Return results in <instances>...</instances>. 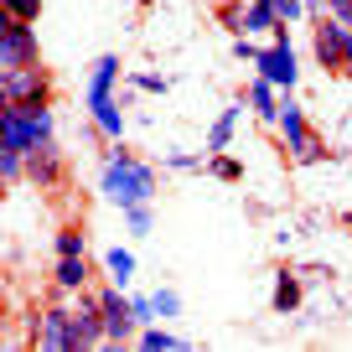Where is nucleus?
Masks as SVG:
<instances>
[{
  "instance_id": "32",
  "label": "nucleus",
  "mask_w": 352,
  "mask_h": 352,
  "mask_svg": "<svg viewBox=\"0 0 352 352\" xmlns=\"http://www.w3.org/2000/svg\"><path fill=\"white\" fill-rule=\"evenodd\" d=\"M342 223H347V228H352V212H342Z\"/></svg>"
},
{
  "instance_id": "28",
  "label": "nucleus",
  "mask_w": 352,
  "mask_h": 352,
  "mask_svg": "<svg viewBox=\"0 0 352 352\" xmlns=\"http://www.w3.org/2000/svg\"><path fill=\"white\" fill-rule=\"evenodd\" d=\"M275 11H280V21H285V26H296L311 6H306V0H275Z\"/></svg>"
},
{
  "instance_id": "7",
  "label": "nucleus",
  "mask_w": 352,
  "mask_h": 352,
  "mask_svg": "<svg viewBox=\"0 0 352 352\" xmlns=\"http://www.w3.org/2000/svg\"><path fill=\"white\" fill-rule=\"evenodd\" d=\"M311 47H316V63L327 73H352V26L342 16H316Z\"/></svg>"
},
{
  "instance_id": "22",
  "label": "nucleus",
  "mask_w": 352,
  "mask_h": 352,
  "mask_svg": "<svg viewBox=\"0 0 352 352\" xmlns=\"http://www.w3.org/2000/svg\"><path fill=\"white\" fill-rule=\"evenodd\" d=\"M208 171L218 176V182H239V176H243V166L233 161V155H223V151H218V155H208Z\"/></svg>"
},
{
  "instance_id": "14",
  "label": "nucleus",
  "mask_w": 352,
  "mask_h": 352,
  "mask_svg": "<svg viewBox=\"0 0 352 352\" xmlns=\"http://www.w3.org/2000/svg\"><path fill=\"white\" fill-rule=\"evenodd\" d=\"M280 99H285V94H280V88L270 83V78H259V73L249 78V109H254V120L275 124V114H280Z\"/></svg>"
},
{
  "instance_id": "6",
  "label": "nucleus",
  "mask_w": 352,
  "mask_h": 352,
  "mask_svg": "<svg viewBox=\"0 0 352 352\" xmlns=\"http://www.w3.org/2000/svg\"><path fill=\"white\" fill-rule=\"evenodd\" d=\"M254 73H259V78H270V83H275L280 94H296L300 57H296V47H290V26H280V32L259 47V63H254Z\"/></svg>"
},
{
  "instance_id": "15",
  "label": "nucleus",
  "mask_w": 352,
  "mask_h": 352,
  "mask_svg": "<svg viewBox=\"0 0 352 352\" xmlns=\"http://www.w3.org/2000/svg\"><path fill=\"white\" fill-rule=\"evenodd\" d=\"M280 11H275V0H249V16H243V32L249 36H275L280 32Z\"/></svg>"
},
{
  "instance_id": "23",
  "label": "nucleus",
  "mask_w": 352,
  "mask_h": 352,
  "mask_svg": "<svg viewBox=\"0 0 352 352\" xmlns=\"http://www.w3.org/2000/svg\"><path fill=\"white\" fill-rule=\"evenodd\" d=\"M243 16H249L243 0H223V6H218V21L228 26V32H243Z\"/></svg>"
},
{
  "instance_id": "33",
  "label": "nucleus",
  "mask_w": 352,
  "mask_h": 352,
  "mask_svg": "<svg viewBox=\"0 0 352 352\" xmlns=\"http://www.w3.org/2000/svg\"><path fill=\"white\" fill-rule=\"evenodd\" d=\"M347 26H352V11H347Z\"/></svg>"
},
{
  "instance_id": "1",
  "label": "nucleus",
  "mask_w": 352,
  "mask_h": 352,
  "mask_svg": "<svg viewBox=\"0 0 352 352\" xmlns=\"http://www.w3.org/2000/svg\"><path fill=\"white\" fill-rule=\"evenodd\" d=\"M99 192L114 202V208H140V202L155 197V171L140 161V155H130L120 140L104 151V166H99Z\"/></svg>"
},
{
  "instance_id": "27",
  "label": "nucleus",
  "mask_w": 352,
  "mask_h": 352,
  "mask_svg": "<svg viewBox=\"0 0 352 352\" xmlns=\"http://www.w3.org/2000/svg\"><path fill=\"white\" fill-rule=\"evenodd\" d=\"M130 88H140V94H166L171 78H161V73H130Z\"/></svg>"
},
{
  "instance_id": "16",
  "label": "nucleus",
  "mask_w": 352,
  "mask_h": 352,
  "mask_svg": "<svg viewBox=\"0 0 352 352\" xmlns=\"http://www.w3.org/2000/svg\"><path fill=\"white\" fill-rule=\"evenodd\" d=\"M135 347H145V352H176V347H187V342L176 337L171 327H155V321H151V327L135 331Z\"/></svg>"
},
{
  "instance_id": "24",
  "label": "nucleus",
  "mask_w": 352,
  "mask_h": 352,
  "mask_svg": "<svg viewBox=\"0 0 352 352\" xmlns=\"http://www.w3.org/2000/svg\"><path fill=\"white\" fill-rule=\"evenodd\" d=\"M0 11L16 16V21H36V16H42V0H0Z\"/></svg>"
},
{
  "instance_id": "19",
  "label": "nucleus",
  "mask_w": 352,
  "mask_h": 352,
  "mask_svg": "<svg viewBox=\"0 0 352 352\" xmlns=\"http://www.w3.org/2000/svg\"><path fill=\"white\" fill-rule=\"evenodd\" d=\"M0 182H6V187H21V182H26V151L0 145Z\"/></svg>"
},
{
  "instance_id": "20",
  "label": "nucleus",
  "mask_w": 352,
  "mask_h": 352,
  "mask_svg": "<svg viewBox=\"0 0 352 352\" xmlns=\"http://www.w3.org/2000/svg\"><path fill=\"white\" fill-rule=\"evenodd\" d=\"M104 270H109L114 285L130 290V280H135V254H130V249H109V254H104Z\"/></svg>"
},
{
  "instance_id": "9",
  "label": "nucleus",
  "mask_w": 352,
  "mask_h": 352,
  "mask_svg": "<svg viewBox=\"0 0 352 352\" xmlns=\"http://www.w3.org/2000/svg\"><path fill=\"white\" fill-rule=\"evenodd\" d=\"M0 104H52V73L42 63L6 67L0 73Z\"/></svg>"
},
{
  "instance_id": "5",
  "label": "nucleus",
  "mask_w": 352,
  "mask_h": 352,
  "mask_svg": "<svg viewBox=\"0 0 352 352\" xmlns=\"http://www.w3.org/2000/svg\"><path fill=\"white\" fill-rule=\"evenodd\" d=\"M99 311H104V347L120 352L135 342V331H140V316H135V300L124 285H99Z\"/></svg>"
},
{
  "instance_id": "18",
  "label": "nucleus",
  "mask_w": 352,
  "mask_h": 352,
  "mask_svg": "<svg viewBox=\"0 0 352 352\" xmlns=\"http://www.w3.org/2000/svg\"><path fill=\"white\" fill-rule=\"evenodd\" d=\"M239 114H243V109H223L218 120H212V130H208V151H212V155H218V151H228L233 130H239Z\"/></svg>"
},
{
  "instance_id": "30",
  "label": "nucleus",
  "mask_w": 352,
  "mask_h": 352,
  "mask_svg": "<svg viewBox=\"0 0 352 352\" xmlns=\"http://www.w3.org/2000/svg\"><path fill=\"white\" fill-rule=\"evenodd\" d=\"M233 57H243V63H259V42H254V36H233Z\"/></svg>"
},
{
  "instance_id": "29",
  "label": "nucleus",
  "mask_w": 352,
  "mask_h": 352,
  "mask_svg": "<svg viewBox=\"0 0 352 352\" xmlns=\"http://www.w3.org/2000/svg\"><path fill=\"white\" fill-rule=\"evenodd\" d=\"M130 300H135V316H140V327L161 321V311H155V296H130Z\"/></svg>"
},
{
  "instance_id": "25",
  "label": "nucleus",
  "mask_w": 352,
  "mask_h": 352,
  "mask_svg": "<svg viewBox=\"0 0 352 352\" xmlns=\"http://www.w3.org/2000/svg\"><path fill=\"white\" fill-rule=\"evenodd\" d=\"M57 254H88V243H83V228H78V223H67V228L57 233Z\"/></svg>"
},
{
  "instance_id": "12",
  "label": "nucleus",
  "mask_w": 352,
  "mask_h": 352,
  "mask_svg": "<svg viewBox=\"0 0 352 352\" xmlns=\"http://www.w3.org/2000/svg\"><path fill=\"white\" fill-rule=\"evenodd\" d=\"M26 182L42 187V192H57L67 182V161H63V151H57V140L52 145H36V151L26 155Z\"/></svg>"
},
{
  "instance_id": "13",
  "label": "nucleus",
  "mask_w": 352,
  "mask_h": 352,
  "mask_svg": "<svg viewBox=\"0 0 352 352\" xmlns=\"http://www.w3.org/2000/svg\"><path fill=\"white\" fill-rule=\"evenodd\" d=\"M52 285L63 290V296H78V290L94 285V264H88V254H57V264H52Z\"/></svg>"
},
{
  "instance_id": "10",
  "label": "nucleus",
  "mask_w": 352,
  "mask_h": 352,
  "mask_svg": "<svg viewBox=\"0 0 352 352\" xmlns=\"http://www.w3.org/2000/svg\"><path fill=\"white\" fill-rule=\"evenodd\" d=\"M32 347L42 352H78L73 342V300H57V306H42V316H36V331H32Z\"/></svg>"
},
{
  "instance_id": "31",
  "label": "nucleus",
  "mask_w": 352,
  "mask_h": 352,
  "mask_svg": "<svg viewBox=\"0 0 352 352\" xmlns=\"http://www.w3.org/2000/svg\"><path fill=\"white\" fill-rule=\"evenodd\" d=\"M166 166H171V171H197V155H182V151H176V155H166Z\"/></svg>"
},
{
  "instance_id": "26",
  "label": "nucleus",
  "mask_w": 352,
  "mask_h": 352,
  "mask_svg": "<svg viewBox=\"0 0 352 352\" xmlns=\"http://www.w3.org/2000/svg\"><path fill=\"white\" fill-rule=\"evenodd\" d=\"M155 311H161V321H176L182 316V296H176V290H155Z\"/></svg>"
},
{
  "instance_id": "11",
  "label": "nucleus",
  "mask_w": 352,
  "mask_h": 352,
  "mask_svg": "<svg viewBox=\"0 0 352 352\" xmlns=\"http://www.w3.org/2000/svg\"><path fill=\"white\" fill-rule=\"evenodd\" d=\"M73 342H78V352L104 347V311H99V290L94 285L73 296Z\"/></svg>"
},
{
  "instance_id": "4",
  "label": "nucleus",
  "mask_w": 352,
  "mask_h": 352,
  "mask_svg": "<svg viewBox=\"0 0 352 352\" xmlns=\"http://www.w3.org/2000/svg\"><path fill=\"white\" fill-rule=\"evenodd\" d=\"M275 130H280V140H285L290 161H300V166H316V161H327V145H321V135L306 124V109L296 104V94H285V99H280Z\"/></svg>"
},
{
  "instance_id": "21",
  "label": "nucleus",
  "mask_w": 352,
  "mask_h": 352,
  "mask_svg": "<svg viewBox=\"0 0 352 352\" xmlns=\"http://www.w3.org/2000/svg\"><path fill=\"white\" fill-rule=\"evenodd\" d=\"M151 228H155V212H151V202H140V208H124V233H130V239H145Z\"/></svg>"
},
{
  "instance_id": "8",
  "label": "nucleus",
  "mask_w": 352,
  "mask_h": 352,
  "mask_svg": "<svg viewBox=\"0 0 352 352\" xmlns=\"http://www.w3.org/2000/svg\"><path fill=\"white\" fill-rule=\"evenodd\" d=\"M32 63H42L36 21H16V16L0 11V73L6 67H32Z\"/></svg>"
},
{
  "instance_id": "2",
  "label": "nucleus",
  "mask_w": 352,
  "mask_h": 352,
  "mask_svg": "<svg viewBox=\"0 0 352 352\" xmlns=\"http://www.w3.org/2000/svg\"><path fill=\"white\" fill-rule=\"evenodd\" d=\"M120 83L124 78V63L114 52L94 57V73H88V114H94V130L104 140H124V99H120Z\"/></svg>"
},
{
  "instance_id": "3",
  "label": "nucleus",
  "mask_w": 352,
  "mask_h": 352,
  "mask_svg": "<svg viewBox=\"0 0 352 352\" xmlns=\"http://www.w3.org/2000/svg\"><path fill=\"white\" fill-rule=\"evenodd\" d=\"M57 140V114L52 104H6L0 109V145H16V151L32 155L36 145Z\"/></svg>"
},
{
  "instance_id": "17",
  "label": "nucleus",
  "mask_w": 352,
  "mask_h": 352,
  "mask_svg": "<svg viewBox=\"0 0 352 352\" xmlns=\"http://www.w3.org/2000/svg\"><path fill=\"white\" fill-rule=\"evenodd\" d=\"M270 300H275L280 316H290V311L300 306V280H296V270H280V275H275V296H270Z\"/></svg>"
}]
</instances>
